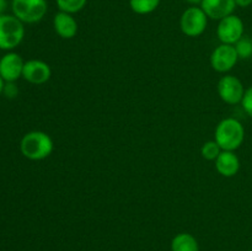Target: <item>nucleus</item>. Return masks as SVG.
I'll list each match as a JSON object with an SVG mask.
<instances>
[{"label":"nucleus","instance_id":"obj_20","mask_svg":"<svg viewBox=\"0 0 252 251\" xmlns=\"http://www.w3.org/2000/svg\"><path fill=\"white\" fill-rule=\"evenodd\" d=\"M2 94H4L7 98H15L19 95V88H17L15 83H5Z\"/></svg>","mask_w":252,"mask_h":251},{"label":"nucleus","instance_id":"obj_15","mask_svg":"<svg viewBox=\"0 0 252 251\" xmlns=\"http://www.w3.org/2000/svg\"><path fill=\"white\" fill-rule=\"evenodd\" d=\"M161 0H129V6L138 15H148L159 7Z\"/></svg>","mask_w":252,"mask_h":251},{"label":"nucleus","instance_id":"obj_10","mask_svg":"<svg viewBox=\"0 0 252 251\" xmlns=\"http://www.w3.org/2000/svg\"><path fill=\"white\" fill-rule=\"evenodd\" d=\"M52 70L51 66L43 61L38 59H30L25 62L24 70H22V78L30 84L33 85H42L51 79Z\"/></svg>","mask_w":252,"mask_h":251},{"label":"nucleus","instance_id":"obj_3","mask_svg":"<svg viewBox=\"0 0 252 251\" xmlns=\"http://www.w3.org/2000/svg\"><path fill=\"white\" fill-rule=\"evenodd\" d=\"M25 37L24 22L14 15H0V49L12 51L20 46Z\"/></svg>","mask_w":252,"mask_h":251},{"label":"nucleus","instance_id":"obj_17","mask_svg":"<svg viewBox=\"0 0 252 251\" xmlns=\"http://www.w3.org/2000/svg\"><path fill=\"white\" fill-rule=\"evenodd\" d=\"M239 59H249L252 57V38L244 36L234 44Z\"/></svg>","mask_w":252,"mask_h":251},{"label":"nucleus","instance_id":"obj_11","mask_svg":"<svg viewBox=\"0 0 252 251\" xmlns=\"http://www.w3.org/2000/svg\"><path fill=\"white\" fill-rule=\"evenodd\" d=\"M208 19L221 20L235 11V0H203L199 5Z\"/></svg>","mask_w":252,"mask_h":251},{"label":"nucleus","instance_id":"obj_14","mask_svg":"<svg viewBox=\"0 0 252 251\" xmlns=\"http://www.w3.org/2000/svg\"><path fill=\"white\" fill-rule=\"evenodd\" d=\"M171 251H199L198 241L192 234L180 233L172 239Z\"/></svg>","mask_w":252,"mask_h":251},{"label":"nucleus","instance_id":"obj_16","mask_svg":"<svg viewBox=\"0 0 252 251\" xmlns=\"http://www.w3.org/2000/svg\"><path fill=\"white\" fill-rule=\"evenodd\" d=\"M59 11L68 12V14H76L81 11L88 4V0H56Z\"/></svg>","mask_w":252,"mask_h":251},{"label":"nucleus","instance_id":"obj_19","mask_svg":"<svg viewBox=\"0 0 252 251\" xmlns=\"http://www.w3.org/2000/svg\"><path fill=\"white\" fill-rule=\"evenodd\" d=\"M241 105H243L245 112L252 118V86L246 89L245 95H244L243 101H241Z\"/></svg>","mask_w":252,"mask_h":251},{"label":"nucleus","instance_id":"obj_21","mask_svg":"<svg viewBox=\"0 0 252 251\" xmlns=\"http://www.w3.org/2000/svg\"><path fill=\"white\" fill-rule=\"evenodd\" d=\"M235 4L239 7H248L252 4V0H235Z\"/></svg>","mask_w":252,"mask_h":251},{"label":"nucleus","instance_id":"obj_6","mask_svg":"<svg viewBox=\"0 0 252 251\" xmlns=\"http://www.w3.org/2000/svg\"><path fill=\"white\" fill-rule=\"evenodd\" d=\"M244 31H245V27H244L243 20L235 14H231L219 20V24L217 26V37L221 43L234 46L239 39L243 38Z\"/></svg>","mask_w":252,"mask_h":251},{"label":"nucleus","instance_id":"obj_2","mask_svg":"<svg viewBox=\"0 0 252 251\" xmlns=\"http://www.w3.org/2000/svg\"><path fill=\"white\" fill-rule=\"evenodd\" d=\"M214 140L218 143L221 150L235 152L245 140V128L236 118H224L217 125L214 130Z\"/></svg>","mask_w":252,"mask_h":251},{"label":"nucleus","instance_id":"obj_4","mask_svg":"<svg viewBox=\"0 0 252 251\" xmlns=\"http://www.w3.org/2000/svg\"><path fill=\"white\" fill-rule=\"evenodd\" d=\"M12 15L24 24L39 22L48 11L47 0H11Z\"/></svg>","mask_w":252,"mask_h":251},{"label":"nucleus","instance_id":"obj_23","mask_svg":"<svg viewBox=\"0 0 252 251\" xmlns=\"http://www.w3.org/2000/svg\"><path fill=\"white\" fill-rule=\"evenodd\" d=\"M186 1L189 2V4H191V6H199L203 0H186Z\"/></svg>","mask_w":252,"mask_h":251},{"label":"nucleus","instance_id":"obj_18","mask_svg":"<svg viewBox=\"0 0 252 251\" xmlns=\"http://www.w3.org/2000/svg\"><path fill=\"white\" fill-rule=\"evenodd\" d=\"M220 153H221V148L219 147L218 143H217L216 140H209V142H206L201 148V155L206 160H213V161H216V159L219 157Z\"/></svg>","mask_w":252,"mask_h":251},{"label":"nucleus","instance_id":"obj_1","mask_svg":"<svg viewBox=\"0 0 252 251\" xmlns=\"http://www.w3.org/2000/svg\"><path fill=\"white\" fill-rule=\"evenodd\" d=\"M54 143L51 135L42 130H31L20 140V152L26 159L39 161L52 154Z\"/></svg>","mask_w":252,"mask_h":251},{"label":"nucleus","instance_id":"obj_13","mask_svg":"<svg viewBox=\"0 0 252 251\" xmlns=\"http://www.w3.org/2000/svg\"><path fill=\"white\" fill-rule=\"evenodd\" d=\"M216 169L221 176L233 177L240 170V159L235 152L221 150L219 157L216 159Z\"/></svg>","mask_w":252,"mask_h":251},{"label":"nucleus","instance_id":"obj_24","mask_svg":"<svg viewBox=\"0 0 252 251\" xmlns=\"http://www.w3.org/2000/svg\"><path fill=\"white\" fill-rule=\"evenodd\" d=\"M4 85H5V81L2 80V78L0 76V95H1L2 90H4Z\"/></svg>","mask_w":252,"mask_h":251},{"label":"nucleus","instance_id":"obj_7","mask_svg":"<svg viewBox=\"0 0 252 251\" xmlns=\"http://www.w3.org/2000/svg\"><path fill=\"white\" fill-rule=\"evenodd\" d=\"M218 95L228 105H238L243 101L245 95V88L239 78L235 75H224L219 79L217 85Z\"/></svg>","mask_w":252,"mask_h":251},{"label":"nucleus","instance_id":"obj_22","mask_svg":"<svg viewBox=\"0 0 252 251\" xmlns=\"http://www.w3.org/2000/svg\"><path fill=\"white\" fill-rule=\"evenodd\" d=\"M7 7V1L6 0H0V15H2L5 12Z\"/></svg>","mask_w":252,"mask_h":251},{"label":"nucleus","instance_id":"obj_5","mask_svg":"<svg viewBox=\"0 0 252 251\" xmlns=\"http://www.w3.org/2000/svg\"><path fill=\"white\" fill-rule=\"evenodd\" d=\"M208 16L201 6H189L182 12L180 29L187 37H198L206 31Z\"/></svg>","mask_w":252,"mask_h":251},{"label":"nucleus","instance_id":"obj_12","mask_svg":"<svg viewBox=\"0 0 252 251\" xmlns=\"http://www.w3.org/2000/svg\"><path fill=\"white\" fill-rule=\"evenodd\" d=\"M53 29L62 38L71 39L78 33L79 26L73 14L59 11L53 17Z\"/></svg>","mask_w":252,"mask_h":251},{"label":"nucleus","instance_id":"obj_8","mask_svg":"<svg viewBox=\"0 0 252 251\" xmlns=\"http://www.w3.org/2000/svg\"><path fill=\"white\" fill-rule=\"evenodd\" d=\"M239 61V56L233 44L220 43L211 54V65L219 73H228Z\"/></svg>","mask_w":252,"mask_h":251},{"label":"nucleus","instance_id":"obj_25","mask_svg":"<svg viewBox=\"0 0 252 251\" xmlns=\"http://www.w3.org/2000/svg\"><path fill=\"white\" fill-rule=\"evenodd\" d=\"M249 251H252V250H249Z\"/></svg>","mask_w":252,"mask_h":251},{"label":"nucleus","instance_id":"obj_9","mask_svg":"<svg viewBox=\"0 0 252 251\" xmlns=\"http://www.w3.org/2000/svg\"><path fill=\"white\" fill-rule=\"evenodd\" d=\"M24 59L19 53L7 52L0 58V76L5 83H15L22 78L24 70Z\"/></svg>","mask_w":252,"mask_h":251}]
</instances>
